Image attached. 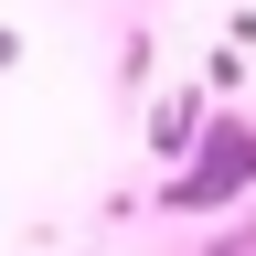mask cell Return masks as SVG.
Masks as SVG:
<instances>
[{
	"mask_svg": "<svg viewBox=\"0 0 256 256\" xmlns=\"http://www.w3.org/2000/svg\"><path fill=\"white\" fill-rule=\"evenodd\" d=\"M256 192V128L246 118H203V139H192L171 171H160V214H224V203H246Z\"/></svg>",
	"mask_w": 256,
	"mask_h": 256,
	"instance_id": "obj_1",
	"label": "cell"
},
{
	"mask_svg": "<svg viewBox=\"0 0 256 256\" xmlns=\"http://www.w3.org/2000/svg\"><path fill=\"white\" fill-rule=\"evenodd\" d=\"M192 139H203V96L182 86V96H160V107H150V150H160V160H182Z\"/></svg>",
	"mask_w": 256,
	"mask_h": 256,
	"instance_id": "obj_2",
	"label": "cell"
},
{
	"mask_svg": "<svg viewBox=\"0 0 256 256\" xmlns=\"http://www.w3.org/2000/svg\"><path fill=\"white\" fill-rule=\"evenodd\" d=\"M203 256H256V224H224V235H214Z\"/></svg>",
	"mask_w": 256,
	"mask_h": 256,
	"instance_id": "obj_3",
	"label": "cell"
}]
</instances>
